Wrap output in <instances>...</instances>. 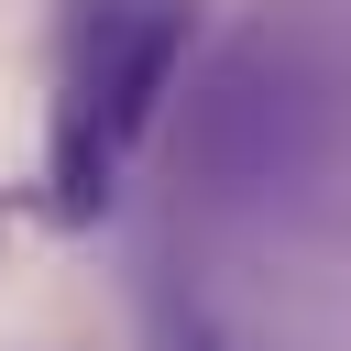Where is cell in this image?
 Returning a JSON list of instances; mask_svg holds the SVG:
<instances>
[{"label": "cell", "mask_w": 351, "mask_h": 351, "mask_svg": "<svg viewBox=\"0 0 351 351\" xmlns=\"http://www.w3.org/2000/svg\"><path fill=\"white\" fill-rule=\"evenodd\" d=\"M186 0H66L55 22V110H44V197L55 219H99L121 165L176 99Z\"/></svg>", "instance_id": "cell-1"}, {"label": "cell", "mask_w": 351, "mask_h": 351, "mask_svg": "<svg viewBox=\"0 0 351 351\" xmlns=\"http://www.w3.org/2000/svg\"><path fill=\"white\" fill-rule=\"evenodd\" d=\"M154 351H241V340H230L197 296H176V307H154Z\"/></svg>", "instance_id": "cell-2"}]
</instances>
